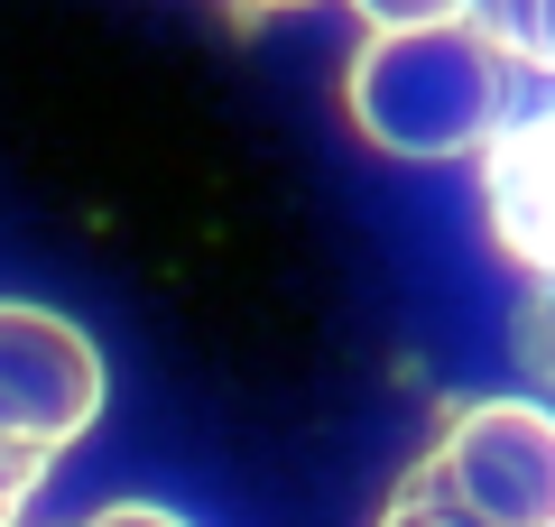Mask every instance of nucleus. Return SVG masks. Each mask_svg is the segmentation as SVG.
<instances>
[{
  "instance_id": "1",
  "label": "nucleus",
  "mask_w": 555,
  "mask_h": 527,
  "mask_svg": "<svg viewBox=\"0 0 555 527\" xmlns=\"http://www.w3.org/2000/svg\"><path fill=\"white\" fill-rule=\"evenodd\" d=\"M546 75H528L518 56H500L473 20H444V28H371L343 75V112L371 149L389 157H481L500 139V120L537 93Z\"/></svg>"
},
{
  "instance_id": "2",
  "label": "nucleus",
  "mask_w": 555,
  "mask_h": 527,
  "mask_svg": "<svg viewBox=\"0 0 555 527\" xmlns=\"http://www.w3.org/2000/svg\"><path fill=\"white\" fill-rule=\"evenodd\" d=\"M426 472L491 527H555V408L546 398H463L426 445Z\"/></svg>"
},
{
  "instance_id": "3",
  "label": "nucleus",
  "mask_w": 555,
  "mask_h": 527,
  "mask_svg": "<svg viewBox=\"0 0 555 527\" xmlns=\"http://www.w3.org/2000/svg\"><path fill=\"white\" fill-rule=\"evenodd\" d=\"M112 371H102L93 333L56 306H28V296H0V435L10 445L65 453L93 435Z\"/></svg>"
},
{
  "instance_id": "4",
  "label": "nucleus",
  "mask_w": 555,
  "mask_h": 527,
  "mask_svg": "<svg viewBox=\"0 0 555 527\" xmlns=\"http://www.w3.org/2000/svg\"><path fill=\"white\" fill-rule=\"evenodd\" d=\"M481 214H491L500 259L555 287V83L528 93L481 149Z\"/></svg>"
},
{
  "instance_id": "5",
  "label": "nucleus",
  "mask_w": 555,
  "mask_h": 527,
  "mask_svg": "<svg viewBox=\"0 0 555 527\" xmlns=\"http://www.w3.org/2000/svg\"><path fill=\"white\" fill-rule=\"evenodd\" d=\"M473 28L500 56H518L528 75L555 83V0H473Z\"/></svg>"
},
{
  "instance_id": "6",
  "label": "nucleus",
  "mask_w": 555,
  "mask_h": 527,
  "mask_svg": "<svg viewBox=\"0 0 555 527\" xmlns=\"http://www.w3.org/2000/svg\"><path fill=\"white\" fill-rule=\"evenodd\" d=\"M379 527H491V518H473V509H463V500H454V490H444V481H436V472L416 463V472H408V481H398V500H389V509H379Z\"/></svg>"
},
{
  "instance_id": "7",
  "label": "nucleus",
  "mask_w": 555,
  "mask_h": 527,
  "mask_svg": "<svg viewBox=\"0 0 555 527\" xmlns=\"http://www.w3.org/2000/svg\"><path fill=\"white\" fill-rule=\"evenodd\" d=\"M47 472H56V453H38V445H10V435H0V527H10L28 500H38V481H47Z\"/></svg>"
},
{
  "instance_id": "8",
  "label": "nucleus",
  "mask_w": 555,
  "mask_h": 527,
  "mask_svg": "<svg viewBox=\"0 0 555 527\" xmlns=\"http://www.w3.org/2000/svg\"><path fill=\"white\" fill-rule=\"evenodd\" d=\"M361 28H444V20H473V0H352Z\"/></svg>"
},
{
  "instance_id": "9",
  "label": "nucleus",
  "mask_w": 555,
  "mask_h": 527,
  "mask_svg": "<svg viewBox=\"0 0 555 527\" xmlns=\"http://www.w3.org/2000/svg\"><path fill=\"white\" fill-rule=\"evenodd\" d=\"M75 527H195V518H177V509H158V500H120V509H93V518H75Z\"/></svg>"
},
{
  "instance_id": "10",
  "label": "nucleus",
  "mask_w": 555,
  "mask_h": 527,
  "mask_svg": "<svg viewBox=\"0 0 555 527\" xmlns=\"http://www.w3.org/2000/svg\"><path fill=\"white\" fill-rule=\"evenodd\" d=\"M232 10H306V0H232Z\"/></svg>"
},
{
  "instance_id": "11",
  "label": "nucleus",
  "mask_w": 555,
  "mask_h": 527,
  "mask_svg": "<svg viewBox=\"0 0 555 527\" xmlns=\"http://www.w3.org/2000/svg\"><path fill=\"white\" fill-rule=\"evenodd\" d=\"M10 527H20V518H10Z\"/></svg>"
}]
</instances>
